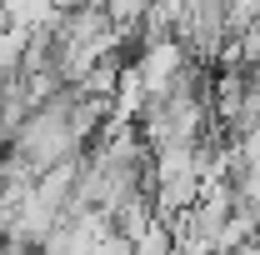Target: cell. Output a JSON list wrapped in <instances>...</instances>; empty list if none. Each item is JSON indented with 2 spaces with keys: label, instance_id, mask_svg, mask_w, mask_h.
<instances>
[{
  "label": "cell",
  "instance_id": "1",
  "mask_svg": "<svg viewBox=\"0 0 260 255\" xmlns=\"http://www.w3.org/2000/svg\"><path fill=\"white\" fill-rule=\"evenodd\" d=\"M80 150H85V140L70 130V120H65L60 110H45V105H40L30 120L15 130V140H10V155H20L35 175H45L50 165L80 155Z\"/></svg>",
  "mask_w": 260,
  "mask_h": 255
}]
</instances>
